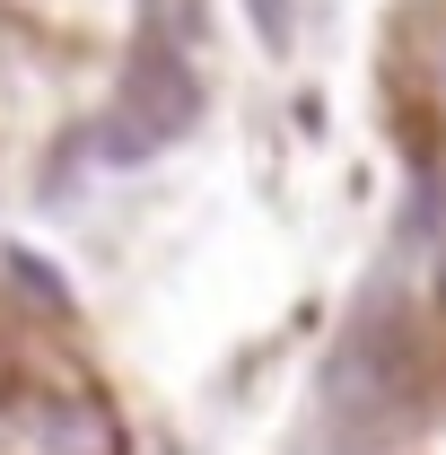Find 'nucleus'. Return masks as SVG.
I'll return each mask as SVG.
<instances>
[{
	"label": "nucleus",
	"mask_w": 446,
	"mask_h": 455,
	"mask_svg": "<svg viewBox=\"0 0 446 455\" xmlns=\"http://www.w3.org/2000/svg\"><path fill=\"white\" fill-rule=\"evenodd\" d=\"M394 386H402V333H394V315H359L324 368V403L341 420H377L394 411Z\"/></svg>",
	"instance_id": "2"
},
{
	"label": "nucleus",
	"mask_w": 446,
	"mask_h": 455,
	"mask_svg": "<svg viewBox=\"0 0 446 455\" xmlns=\"http://www.w3.org/2000/svg\"><path fill=\"white\" fill-rule=\"evenodd\" d=\"M411 36H420V44H429V70H438V79H446V9H438V18H420V27H411Z\"/></svg>",
	"instance_id": "6"
},
{
	"label": "nucleus",
	"mask_w": 446,
	"mask_h": 455,
	"mask_svg": "<svg viewBox=\"0 0 446 455\" xmlns=\"http://www.w3.org/2000/svg\"><path fill=\"white\" fill-rule=\"evenodd\" d=\"M18 447H53V455H79V447H123L97 403H18Z\"/></svg>",
	"instance_id": "3"
},
{
	"label": "nucleus",
	"mask_w": 446,
	"mask_h": 455,
	"mask_svg": "<svg viewBox=\"0 0 446 455\" xmlns=\"http://www.w3.org/2000/svg\"><path fill=\"white\" fill-rule=\"evenodd\" d=\"M245 9H254V36H263V44H289V0H245Z\"/></svg>",
	"instance_id": "5"
},
{
	"label": "nucleus",
	"mask_w": 446,
	"mask_h": 455,
	"mask_svg": "<svg viewBox=\"0 0 446 455\" xmlns=\"http://www.w3.org/2000/svg\"><path fill=\"white\" fill-rule=\"evenodd\" d=\"M429 281H438V307H446V236H438V254H429Z\"/></svg>",
	"instance_id": "7"
},
{
	"label": "nucleus",
	"mask_w": 446,
	"mask_h": 455,
	"mask_svg": "<svg viewBox=\"0 0 446 455\" xmlns=\"http://www.w3.org/2000/svg\"><path fill=\"white\" fill-rule=\"evenodd\" d=\"M193 123H202V79H193L184 44L175 36H140V53L123 61V88H114L106 123H97V149L114 167H131V158L184 140Z\"/></svg>",
	"instance_id": "1"
},
{
	"label": "nucleus",
	"mask_w": 446,
	"mask_h": 455,
	"mask_svg": "<svg viewBox=\"0 0 446 455\" xmlns=\"http://www.w3.org/2000/svg\"><path fill=\"white\" fill-rule=\"evenodd\" d=\"M9 281L27 289V298H36L44 315H70V289H61V272L44 263V254H18V245H9Z\"/></svg>",
	"instance_id": "4"
}]
</instances>
